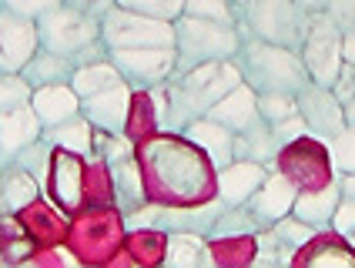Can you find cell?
Listing matches in <instances>:
<instances>
[{"label": "cell", "mask_w": 355, "mask_h": 268, "mask_svg": "<svg viewBox=\"0 0 355 268\" xmlns=\"http://www.w3.org/2000/svg\"><path fill=\"white\" fill-rule=\"evenodd\" d=\"M238 84H241V71L235 58L175 71L164 87L148 91L158 101V128L168 134H181L195 117H205L228 91H235Z\"/></svg>", "instance_id": "6da1fadb"}, {"label": "cell", "mask_w": 355, "mask_h": 268, "mask_svg": "<svg viewBox=\"0 0 355 268\" xmlns=\"http://www.w3.org/2000/svg\"><path fill=\"white\" fill-rule=\"evenodd\" d=\"M235 64L241 71V81L255 91V94H298L305 84H312V77L305 71V60L295 47H285V44H272V40L261 37H248L241 34L238 44Z\"/></svg>", "instance_id": "7a4b0ae2"}, {"label": "cell", "mask_w": 355, "mask_h": 268, "mask_svg": "<svg viewBox=\"0 0 355 268\" xmlns=\"http://www.w3.org/2000/svg\"><path fill=\"white\" fill-rule=\"evenodd\" d=\"M37 37L44 47L64 54L74 67L111 58V47L104 44V34H101V20L67 7L64 0L58 7H51L44 17H37Z\"/></svg>", "instance_id": "3957f363"}, {"label": "cell", "mask_w": 355, "mask_h": 268, "mask_svg": "<svg viewBox=\"0 0 355 268\" xmlns=\"http://www.w3.org/2000/svg\"><path fill=\"white\" fill-rule=\"evenodd\" d=\"M238 44H241V34L235 24L181 14L175 20V71H188L208 60H232L238 54Z\"/></svg>", "instance_id": "277c9868"}, {"label": "cell", "mask_w": 355, "mask_h": 268, "mask_svg": "<svg viewBox=\"0 0 355 268\" xmlns=\"http://www.w3.org/2000/svg\"><path fill=\"white\" fill-rule=\"evenodd\" d=\"M309 17L312 14H305L295 0H248L235 10V27L238 34L302 51V40L309 34Z\"/></svg>", "instance_id": "5b68a950"}, {"label": "cell", "mask_w": 355, "mask_h": 268, "mask_svg": "<svg viewBox=\"0 0 355 268\" xmlns=\"http://www.w3.org/2000/svg\"><path fill=\"white\" fill-rule=\"evenodd\" d=\"M101 34L107 47H175V20L144 17L114 3L101 17Z\"/></svg>", "instance_id": "8992f818"}, {"label": "cell", "mask_w": 355, "mask_h": 268, "mask_svg": "<svg viewBox=\"0 0 355 268\" xmlns=\"http://www.w3.org/2000/svg\"><path fill=\"white\" fill-rule=\"evenodd\" d=\"M302 60H305V71L312 77V84H322V87H332L338 81V71H342V31H338L332 17L322 10V14H312L309 17V34L302 40Z\"/></svg>", "instance_id": "52a82bcc"}, {"label": "cell", "mask_w": 355, "mask_h": 268, "mask_svg": "<svg viewBox=\"0 0 355 268\" xmlns=\"http://www.w3.org/2000/svg\"><path fill=\"white\" fill-rule=\"evenodd\" d=\"M148 154L155 161V178H158L161 185H168L178 198H188V194H195L198 188L208 185V165L211 161L205 154H198V148L188 151L181 144L161 141Z\"/></svg>", "instance_id": "ba28073f"}, {"label": "cell", "mask_w": 355, "mask_h": 268, "mask_svg": "<svg viewBox=\"0 0 355 268\" xmlns=\"http://www.w3.org/2000/svg\"><path fill=\"white\" fill-rule=\"evenodd\" d=\"M111 60L131 91H155L164 87L175 74V47H111Z\"/></svg>", "instance_id": "9c48e42d"}, {"label": "cell", "mask_w": 355, "mask_h": 268, "mask_svg": "<svg viewBox=\"0 0 355 268\" xmlns=\"http://www.w3.org/2000/svg\"><path fill=\"white\" fill-rule=\"evenodd\" d=\"M298 115L309 128V137L315 141H332L345 131V108L332 87H322V84H305L298 91Z\"/></svg>", "instance_id": "30bf717a"}, {"label": "cell", "mask_w": 355, "mask_h": 268, "mask_svg": "<svg viewBox=\"0 0 355 268\" xmlns=\"http://www.w3.org/2000/svg\"><path fill=\"white\" fill-rule=\"evenodd\" d=\"M37 47V20L20 17V14H10L0 7V71L20 74V67L34 58Z\"/></svg>", "instance_id": "8fae6325"}, {"label": "cell", "mask_w": 355, "mask_h": 268, "mask_svg": "<svg viewBox=\"0 0 355 268\" xmlns=\"http://www.w3.org/2000/svg\"><path fill=\"white\" fill-rule=\"evenodd\" d=\"M295 198H298V185L288 178V174H282L272 168L268 178L258 185V192L245 201V208H248V215L258 221V228H272L278 218L292 215Z\"/></svg>", "instance_id": "7c38bea8"}, {"label": "cell", "mask_w": 355, "mask_h": 268, "mask_svg": "<svg viewBox=\"0 0 355 268\" xmlns=\"http://www.w3.org/2000/svg\"><path fill=\"white\" fill-rule=\"evenodd\" d=\"M128 111H131V84L128 81H118L91 97H80V115L91 121L94 131L121 134L128 124Z\"/></svg>", "instance_id": "4fadbf2b"}, {"label": "cell", "mask_w": 355, "mask_h": 268, "mask_svg": "<svg viewBox=\"0 0 355 268\" xmlns=\"http://www.w3.org/2000/svg\"><path fill=\"white\" fill-rule=\"evenodd\" d=\"M184 141L188 144H195L198 151L205 154L208 161H211V168L221 171V168H228L232 161H235V131L232 128H225L221 121L215 117H195L188 128H184Z\"/></svg>", "instance_id": "5bb4252c"}, {"label": "cell", "mask_w": 355, "mask_h": 268, "mask_svg": "<svg viewBox=\"0 0 355 268\" xmlns=\"http://www.w3.org/2000/svg\"><path fill=\"white\" fill-rule=\"evenodd\" d=\"M40 134H44V124H40V117L34 115L31 104H20L14 111L0 115V168L14 165V158L31 141H37Z\"/></svg>", "instance_id": "9a60e30c"}, {"label": "cell", "mask_w": 355, "mask_h": 268, "mask_svg": "<svg viewBox=\"0 0 355 268\" xmlns=\"http://www.w3.org/2000/svg\"><path fill=\"white\" fill-rule=\"evenodd\" d=\"M275 165H258V161H232L228 168L218 171V198L225 205H245L252 194L258 192V185L268 178Z\"/></svg>", "instance_id": "2e32d148"}, {"label": "cell", "mask_w": 355, "mask_h": 268, "mask_svg": "<svg viewBox=\"0 0 355 268\" xmlns=\"http://www.w3.org/2000/svg\"><path fill=\"white\" fill-rule=\"evenodd\" d=\"M338 201H342V188H338V178L325 181L322 188H309V192H298L292 215L302 218L305 225H312L318 231L332 228V215H336Z\"/></svg>", "instance_id": "e0dca14e"}, {"label": "cell", "mask_w": 355, "mask_h": 268, "mask_svg": "<svg viewBox=\"0 0 355 268\" xmlns=\"http://www.w3.org/2000/svg\"><path fill=\"white\" fill-rule=\"evenodd\" d=\"M208 117L221 121L225 128H232L235 134L248 131V128L261 124V115H258V94L245 84V81H241L235 91H228V94L221 97L215 108L208 111Z\"/></svg>", "instance_id": "ac0fdd59"}, {"label": "cell", "mask_w": 355, "mask_h": 268, "mask_svg": "<svg viewBox=\"0 0 355 268\" xmlns=\"http://www.w3.org/2000/svg\"><path fill=\"white\" fill-rule=\"evenodd\" d=\"M54 188V201L64 211H78L80 205V188H84V161L74 151H60L54 154V165H51V181Z\"/></svg>", "instance_id": "d6986e66"}, {"label": "cell", "mask_w": 355, "mask_h": 268, "mask_svg": "<svg viewBox=\"0 0 355 268\" xmlns=\"http://www.w3.org/2000/svg\"><path fill=\"white\" fill-rule=\"evenodd\" d=\"M31 108L40 117L44 128L60 124V121H71L80 115V94L71 84H47V87H34L31 97Z\"/></svg>", "instance_id": "ffe728a7"}, {"label": "cell", "mask_w": 355, "mask_h": 268, "mask_svg": "<svg viewBox=\"0 0 355 268\" xmlns=\"http://www.w3.org/2000/svg\"><path fill=\"white\" fill-rule=\"evenodd\" d=\"M37 178L31 171H24L20 165H3L0 168V215H14V211L31 208L40 194Z\"/></svg>", "instance_id": "44dd1931"}, {"label": "cell", "mask_w": 355, "mask_h": 268, "mask_svg": "<svg viewBox=\"0 0 355 268\" xmlns=\"http://www.w3.org/2000/svg\"><path fill=\"white\" fill-rule=\"evenodd\" d=\"M225 208V201L218 198L211 205H201V208H158V231H195V235H211L218 215Z\"/></svg>", "instance_id": "7402d4cb"}, {"label": "cell", "mask_w": 355, "mask_h": 268, "mask_svg": "<svg viewBox=\"0 0 355 268\" xmlns=\"http://www.w3.org/2000/svg\"><path fill=\"white\" fill-rule=\"evenodd\" d=\"M74 71H78V67L64 58V54H58V51H51V47L40 44L37 51H34V58L20 67V77H24L31 87H47V84H71Z\"/></svg>", "instance_id": "603a6c76"}, {"label": "cell", "mask_w": 355, "mask_h": 268, "mask_svg": "<svg viewBox=\"0 0 355 268\" xmlns=\"http://www.w3.org/2000/svg\"><path fill=\"white\" fill-rule=\"evenodd\" d=\"M107 174H111L114 201H118L121 211H135L141 205H148V194H144V185H141V168L135 158H124V161L107 165Z\"/></svg>", "instance_id": "cb8c5ba5"}, {"label": "cell", "mask_w": 355, "mask_h": 268, "mask_svg": "<svg viewBox=\"0 0 355 268\" xmlns=\"http://www.w3.org/2000/svg\"><path fill=\"white\" fill-rule=\"evenodd\" d=\"M258 161V165H275V158H282V144L275 141L272 124H255L248 131L235 134V161Z\"/></svg>", "instance_id": "d4e9b609"}, {"label": "cell", "mask_w": 355, "mask_h": 268, "mask_svg": "<svg viewBox=\"0 0 355 268\" xmlns=\"http://www.w3.org/2000/svg\"><path fill=\"white\" fill-rule=\"evenodd\" d=\"M44 141H51L60 151L80 154V158H84V154H94V128H91V121L84 115L44 128Z\"/></svg>", "instance_id": "484cf974"}, {"label": "cell", "mask_w": 355, "mask_h": 268, "mask_svg": "<svg viewBox=\"0 0 355 268\" xmlns=\"http://www.w3.org/2000/svg\"><path fill=\"white\" fill-rule=\"evenodd\" d=\"M211 265V255L205 249V235L195 231H168V245H164V265L171 268H195Z\"/></svg>", "instance_id": "4316f807"}, {"label": "cell", "mask_w": 355, "mask_h": 268, "mask_svg": "<svg viewBox=\"0 0 355 268\" xmlns=\"http://www.w3.org/2000/svg\"><path fill=\"white\" fill-rule=\"evenodd\" d=\"M118 81H124V77H121V71L114 67V60L107 58V60H98V64L78 67L74 77H71V87H74L80 97H91V94H98V91H104V87H111V84H118Z\"/></svg>", "instance_id": "83f0119b"}, {"label": "cell", "mask_w": 355, "mask_h": 268, "mask_svg": "<svg viewBox=\"0 0 355 268\" xmlns=\"http://www.w3.org/2000/svg\"><path fill=\"white\" fill-rule=\"evenodd\" d=\"M258 231L261 228H258V221L248 215L245 205H225L208 238H218V242H235V238H248V235H258Z\"/></svg>", "instance_id": "f1b7e54d"}, {"label": "cell", "mask_w": 355, "mask_h": 268, "mask_svg": "<svg viewBox=\"0 0 355 268\" xmlns=\"http://www.w3.org/2000/svg\"><path fill=\"white\" fill-rule=\"evenodd\" d=\"M312 245L315 249L305 255V262L309 265H355V249L349 242H342V235L338 231H329V235H322V238H312Z\"/></svg>", "instance_id": "f546056e"}, {"label": "cell", "mask_w": 355, "mask_h": 268, "mask_svg": "<svg viewBox=\"0 0 355 268\" xmlns=\"http://www.w3.org/2000/svg\"><path fill=\"white\" fill-rule=\"evenodd\" d=\"M14 165H20L24 171H31L40 185H47V181H51V165H54V144L44 141V134H40L37 141H31V144L14 158Z\"/></svg>", "instance_id": "4dcf8cb0"}, {"label": "cell", "mask_w": 355, "mask_h": 268, "mask_svg": "<svg viewBox=\"0 0 355 268\" xmlns=\"http://www.w3.org/2000/svg\"><path fill=\"white\" fill-rule=\"evenodd\" d=\"M272 235H275L278 242L285 245V249H292L298 255L302 249H309L312 245V238L318 235V228H312V225H305L302 218H295V215H285V218H278L275 225H272Z\"/></svg>", "instance_id": "1f68e13d"}, {"label": "cell", "mask_w": 355, "mask_h": 268, "mask_svg": "<svg viewBox=\"0 0 355 268\" xmlns=\"http://www.w3.org/2000/svg\"><path fill=\"white\" fill-rule=\"evenodd\" d=\"M258 115H261V121H265V124L288 121V117L298 115V94H282V91L258 94Z\"/></svg>", "instance_id": "d6a6232c"}, {"label": "cell", "mask_w": 355, "mask_h": 268, "mask_svg": "<svg viewBox=\"0 0 355 268\" xmlns=\"http://www.w3.org/2000/svg\"><path fill=\"white\" fill-rule=\"evenodd\" d=\"M31 97H34V87L24 77L10 74V71H0V115L14 111L20 104H31Z\"/></svg>", "instance_id": "836d02e7"}, {"label": "cell", "mask_w": 355, "mask_h": 268, "mask_svg": "<svg viewBox=\"0 0 355 268\" xmlns=\"http://www.w3.org/2000/svg\"><path fill=\"white\" fill-rule=\"evenodd\" d=\"M124 10H135L144 17H158V20H178L184 14V0H114Z\"/></svg>", "instance_id": "e575fe53"}, {"label": "cell", "mask_w": 355, "mask_h": 268, "mask_svg": "<svg viewBox=\"0 0 355 268\" xmlns=\"http://www.w3.org/2000/svg\"><path fill=\"white\" fill-rule=\"evenodd\" d=\"M329 158L336 171H355V128L345 124V131L329 141Z\"/></svg>", "instance_id": "d590c367"}, {"label": "cell", "mask_w": 355, "mask_h": 268, "mask_svg": "<svg viewBox=\"0 0 355 268\" xmlns=\"http://www.w3.org/2000/svg\"><path fill=\"white\" fill-rule=\"evenodd\" d=\"M184 14L221 20V24H235V3L232 0H184Z\"/></svg>", "instance_id": "8d00e7d4"}, {"label": "cell", "mask_w": 355, "mask_h": 268, "mask_svg": "<svg viewBox=\"0 0 355 268\" xmlns=\"http://www.w3.org/2000/svg\"><path fill=\"white\" fill-rule=\"evenodd\" d=\"M60 0H0V7L3 10H10V14H20V17H31L37 20L44 17L51 7H58Z\"/></svg>", "instance_id": "74e56055"}, {"label": "cell", "mask_w": 355, "mask_h": 268, "mask_svg": "<svg viewBox=\"0 0 355 268\" xmlns=\"http://www.w3.org/2000/svg\"><path fill=\"white\" fill-rule=\"evenodd\" d=\"M325 14L342 34H355V0H329Z\"/></svg>", "instance_id": "f35d334b"}, {"label": "cell", "mask_w": 355, "mask_h": 268, "mask_svg": "<svg viewBox=\"0 0 355 268\" xmlns=\"http://www.w3.org/2000/svg\"><path fill=\"white\" fill-rule=\"evenodd\" d=\"M272 131H275V141L282 144V151L292 144V141H302V137H309V128H305V121H302V115L288 117V121H278V124H272Z\"/></svg>", "instance_id": "ab89813d"}, {"label": "cell", "mask_w": 355, "mask_h": 268, "mask_svg": "<svg viewBox=\"0 0 355 268\" xmlns=\"http://www.w3.org/2000/svg\"><path fill=\"white\" fill-rule=\"evenodd\" d=\"M332 231H338L342 238H349L355 231V201L352 198H342V201H338L336 215H332Z\"/></svg>", "instance_id": "60d3db41"}, {"label": "cell", "mask_w": 355, "mask_h": 268, "mask_svg": "<svg viewBox=\"0 0 355 268\" xmlns=\"http://www.w3.org/2000/svg\"><path fill=\"white\" fill-rule=\"evenodd\" d=\"M67 7H74V10H80V14H87V17H104L111 7H114V0H64Z\"/></svg>", "instance_id": "b9f144b4"}, {"label": "cell", "mask_w": 355, "mask_h": 268, "mask_svg": "<svg viewBox=\"0 0 355 268\" xmlns=\"http://www.w3.org/2000/svg\"><path fill=\"white\" fill-rule=\"evenodd\" d=\"M338 188H342V198H352L355 201V171H336Z\"/></svg>", "instance_id": "7bdbcfd3"}, {"label": "cell", "mask_w": 355, "mask_h": 268, "mask_svg": "<svg viewBox=\"0 0 355 268\" xmlns=\"http://www.w3.org/2000/svg\"><path fill=\"white\" fill-rule=\"evenodd\" d=\"M342 60L355 64V34H342Z\"/></svg>", "instance_id": "ee69618b"}, {"label": "cell", "mask_w": 355, "mask_h": 268, "mask_svg": "<svg viewBox=\"0 0 355 268\" xmlns=\"http://www.w3.org/2000/svg\"><path fill=\"white\" fill-rule=\"evenodd\" d=\"M295 3L305 10V14H322V10L329 7V0H295Z\"/></svg>", "instance_id": "f6af8a7d"}, {"label": "cell", "mask_w": 355, "mask_h": 268, "mask_svg": "<svg viewBox=\"0 0 355 268\" xmlns=\"http://www.w3.org/2000/svg\"><path fill=\"white\" fill-rule=\"evenodd\" d=\"M232 3H235V10H238V7H241V3H248V0H232Z\"/></svg>", "instance_id": "bcb514c9"}, {"label": "cell", "mask_w": 355, "mask_h": 268, "mask_svg": "<svg viewBox=\"0 0 355 268\" xmlns=\"http://www.w3.org/2000/svg\"><path fill=\"white\" fill-rule=\"evenodd\" d=\"M349 245H352V249H355V231H352V235H349Z\"/></svg>", "instance_id": "7dc6e473"}]
</instances>
